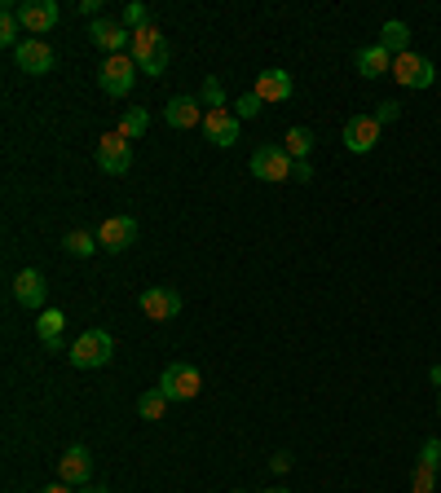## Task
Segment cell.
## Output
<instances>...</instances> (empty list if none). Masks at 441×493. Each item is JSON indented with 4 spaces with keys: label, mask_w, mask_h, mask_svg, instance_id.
I'll list each match as a JSON object with an SVG mask.
<instances>
[{
    "label": "cell",
    "mask_w": 441,
    "mask_h": 493,
    "mask_svg": "<svg viewBox=\"0 0 441 493\" xmlns=\"http://www.w3.org/2000/svg\"><path fill=\"white\" fill-rule=\"evenodd\" d=\"M115 357V339H110V330H84L75 344L67 348V362L75 370H98Z\"/></svg>",
    "instance_id": "cell-1"
},
{
    "label": "cell",
    "mask_w": 441,
    "mask_h": 493,
    "mask_svg": "<svg viewBox=\"0 0 441 493\" xmlns=\"http://www.w3.org/2000/svg\"><path fill=\"white\" fill-rule=\"evenodd\" d=\"M199 388H204V374H199V365L190 362H168L164 374H159V393L168 401H195Z\"/></svg>",
    "instance_id": "cell-2"
},
{
    "label": "cell",
    "mask_w": 441,
    "mask_h": 493,
    "mask_svg": "<svg viewBox=\"0 0 441 493\" xmlns=\"http://www.w3.org/2000/svg\"><path fill=\"white\" fill-rule=\"evenodd\" d=\"M141 66L133 62V53H115V58H106L102 71H98V84H102L106 98H124V93H133V80Z\"/></svg>",
    "instance_id": "cell-3"
},
{
    "label": "cell",
    "mask_w": 441,
    "mask_h": 493,
    "mask_svg": "<svg viewBox=\"0 0 441 493\" xmlns=\"http://www.w3.org/2000/svg\"><path fill=\"white\" fill-rule=\"evenodd\" d=\"M18 23H23V32L27 35H49L58 23H62V9H58V0H23L18 5Z\"/></svg>",
    "instance_id": "cell-4"
},
{
    "label": "cell",
    "mask_w": 441,
    "mask_h": 493,
    "mask_svg": "<svg viewBox=\"0 0 441 493\" xmlns=\"http://www.w3.org/2000/svg\"><path fill=\"white\" fill-rule=\"evenodd\" d=\"M292 172H296V159L283 150V146H261L256 155H252V176L256 181H292Z\"/></svg>",
    "instance_id": "cell-5"
},
{
    "label": "cell",
    "mask_w": 441,
    "mask_h": 493,
    "mask_svg": "<svg viewBox=\"0 0 441 493\" xmlns=\"http://www.w3.org/2000/svg\"><path fill=\"white\" fill-rule=\"evenodd\" d=\"M98 167L110 172V176L133 172V141H129V137H120V132H106L102 141H98Z\"/></svg>",
    "instance_id": "cell-6"
},
{
    "label": "cell",
    "mask_w": 441,
    "mask_h": 493,
    "mask_svg": "<svg viewBox=\"0 0 441 493\" xmlns=\"http://www.w3.org/2000/svg\"><path fill=\"white\" fill-rule=\"evenodd\" d=\"M393 80H398L402 89H433L437 66L428 62L424 53H402V58H393Z\"/></svg>",
    "instance_id": "cell-7"
},
{
    "label": "cell",
    "mask_w": 441,
    "mask_h": 493,
    "mask_svg": "<svg viewBox=\"0 0 441 493\" xmlns=\"http://www.w3.org/2000/svg\"><path fill=\"white\" fill-rule=\"evenodd\" d=\"M379 146V119L375 115H349L344 119V150L349 155H371Z\"/></svg>",
    "instance_id": "cell-8"
},
{
    "label": "cell",
    "mask_w": 441,
    "mask_h": 493,
    "mask_svg": "<svg viewBox=\"0 0 441 493\" xmlns=\"http://www.w3.org/2000/svg\"><path fill=\"white\" fill-rule=\"evenodd\" d=\"M14 62H18V71H27V75H49V71L58 66V53H53L44 40L27 35V40L14 49Z\"/></svg>",
    "instance_id": "cell-9"
},
{
    "label": "cell",
    "mask_w": 441,
    "mask_h": 493,
    "mask_svg": "<svg viewBox=\"0 0 441 493\" xmlns=\"http://www.w3.org/2000/svg\"><path fill=\"white\" fill-rule=\"evenodd\" d=\"M98 242H102V251L110 256H120V251H129L137 242V216H110L98 225Z\"/></svg>",
    "instance_id": "cell-10"
},
{
    "label": "cell",
    "mask_w": 441,
    "mask_h": 493,
    "mask_svg": "<svg viewBox=\"0 0 441 493\" xmlns=\"http://www.w3.org/2000/svg\"><path fill=\"white\" fill-rule=\"evenodd\" d=\"M137 304H141V313H146L150 322H172V318L181 313V296H177L172 287H146V291L137 296Z\"/></svg>",
    "instance_id": "cell-11"
},
{
    "label": "cell",
    "mask_w": 441,
    "mask_h": 493,
    "mask_svg": "<svg viewBox=\"0 0 441 493\" xmlns=\"http://www.w3.org/2000/svg\"><path fill=\"white\" fill-rule=\"evenodd\" d=\"M89 40H93V49H102L106 58H115V53H124V49L133 44V32H129L124 23H110V18H98V23L89 27Z\"/></svg>",
    "instance_id": "cell-12"
},
{
    "label": "cell",
    "mask_w": 441,
    "mask_h": 493,
    "mask_svg": "<svg viewBox=\"0 0 441 493\" xmlns=\"http://www.w3.org/2000/svg\"><path fill=\"white\" fill-rule=\"evenodd\" d=\"M89 476H93V454L84 445H71L67 454L58 459V480L80 489V485H89Z\"/></svg>",
    "instance_id": "cell-13"
},
{
    "label": "cell",
    "mask_w": 441,
    "mask_h": 493,
    "mask_svg": "<svg viewBox=\"0 0 441 493\" xmlns=\"http://www.w3.org/2000/svg\"><path fill=\"white\" fill-rule=\"evenodd\" d=\"M204 137L212 141V146H221V150L238 146V115L235 110H207L204 115Z\"/></svg>",
    "instance_id": "cell-14"
},
{
    "label": "cell",
    "mask_w": 441,
    "mask_h": 493,
    "mask_svg": "<svg viewBox=\"0 0 441 493\" xmlns=\"http://www.w3.org/2000/svg\"><path fill=\"white\" fill-rule=\"evenodd\" d=\"M14 299H18L23 308H44V299H49L44 273H40V269H23V273L14 278Z\"/></svg>",
    "instance_id": "cell-15"
},
{
    "label": "cell",
    "mask_w": 441,
    "mask_h": 493,
    "mask_svg": "<svg viewBox=\"0 0 441 493\" xmlns=\"http://www.w3.org/2000/svg\"><path fill=\"white\" fill-rule=\"evenodd\" d=\"M164 119H168V128H199L204 124V101L199 98H172L164 106Z\"/></svg>",
    "instance_id": "cell-16"
},
{
    "label": "cell",
    "mask_w": 441,
    "mask_h": 493,
    "mask_svg": "<svg viewBox=\"0 0 441 493\" xmlns=\"http://www.w3.org/2000/svg\"><path fill=\"white\" fill-rule=\"evenodd\" d=\"M252 93L265 101V106H278V101L292 98V75H287V71H278V66H273V71H261Z\"/></svg>",
    "instance_id": "cell-17"
},
{
    "label": "cell",
    "mask_w": 441,
    "mask_h": 493,
    "mask_svg": "<svg viewBox=\"0 0 441 493\" xmlns=\"http://www.w3.org/2000/svg\"><path fill=\"white\" fill-rule=\"evenodd\" d=\"M164 49H168V35L159 32L155 23H150V27H141V32H133V62H137V66L155 62Z\"/></svg>",
    "instance_id": "cell-18"
},
{
    "label": "cell",
    "mask_w": 441,
    "mask_h": 493,
    "mask_svg": "<svg viewBox=\"0 0 441 493\" xmlns=\"http://www.w3.org/2000/svg\"><path fill=\"white\" fill-rule=\"evenodd\" d=\"M62 330H67V313H62V308H44V313L35 318V335H40V344H44L49 353H62Z\"/></svg>",
    "instance_id": "cell-19"
},
{
    "label": "cell",
    "mask_w": 441,
    "mask_h": 493,
    "mask_svg": "<svg viewBox=\"0 0 441 493\" xmlns=\"http://www.w3.org/2000/svg\"><path fill=\"white\" fill-rule=\"evenodd\" d=\"M353 66L362 80H379V75H393V53H384L379 44H367V49H358Z\"/></svg>",
    "instance_id": "cell-20"
},
{
    "label": "cell",
    "mask_w": 441,
    "mask_h": 493,
    "mask_svg": "<svg viewBox=\"0 0 441 493\" xmlns=\"http://www.w3.org/2000/svg\"><path fill=\"white\" fill-rule=\"evenodd\" d=\"M379 49H384V53H393V58L410 53V27L402 23V18H388V23L379 27Z\"/></svg>",
    "instance_id": "cell-21"
},
{
    "label": "cell",
    "mask_w": 441,
    "mask_h": 493,
    "mask_svg": "<svg viewBox=\"0 0 441 493\" xmlns=\"http://www.w3.org/2000/svg\"><path fill=\"white\" fill-rule=\"evenodd\" d=\"M18 32H23V23H18V5H14V0H5V5H0V44L18 49V44H23Z\"/></svg>",
    "instance_id": "cell-22"
},
{
    "label": "cell",
    "mask_w": 441,
    "mask_h": 493,
    "mask_svg": "<svg viewBox=\"0 0 441 493\" xmlns=\"http://www.w3.org/2000/svg\"><path fill=\"white\" fill-rule=\"evenodd\" d=\"M168 396L159 393V388H150V393H141V401H137V414H141V419H146V423H159V419H164V414H168Z\"/></svg>",
    "instance_id": "cell-23"
},
{
    "label": "cell",
    "mask_w": 441,
    "mask_h": 493,
    "mask_svg": "<svg viewBox=\"0 0 441 493\" xmlns=\"http://www.w3.org/2000/svg\"><path fill=\"white\" fill-rule=\"evenodd\" d=\"M313 141H318V137H313V128H287V137H283V150H287V155L301 164V159H309Z\"/></svg>",
    "instance_id": "cell-24"
},
{
    "label": "cell",
    "mask_w": 441,
    "mask_h": 493,
    "mask_svg": "<svg viewBox=\"0 0 441 493\" xmlns=\"http://www.w3.org/2000/svg\"><path fill=\"white\" fill-rule=\"evenodd\" d=\"M62 247H67L71 256H80V261H89L102 242H98V233H89V230H71L67 238H62Z\"/></svg>",
    "instance_id": "cell-25"
},
{
    "label": "cell",
    "mask_w": 441,
    "mask_h": 493,
    "mask_svg": "<svg viewBox=\"0 0 441 493\" xmlns=\"http://www.w3.org/2000/svg\"><path fill=\"white\" fill-rule=\"evenodd\" d=\"M150 128V115H146V110H141V106H133V110H124V115H120V137H129V141H137V137H141V132Z\"/></svg>",
    "instance_id": "cell-26"
},
{
    "label": "cell",
    "mask_w": 441,
    "mask_h": 493,
    "mask_svg": "<svg viewBox=\"0 0 441 493\" xmlns=\"http://www.w3.org/2000/svg\"><path fill=\"white\" fill-rule=\"evenodd\" d=\"M410 489L415 493H437V467L415 462V471H410Z\"/></svg>",
    "instance_id": "cell-27"
},
{
    "label": "cell",
    "mask_w": 441,
    "mask_h": 493,
    "mask_svg": "<svg viewBox=\"0 0 441 493\" xmlns=\"http://www.w3.org/2000/svg\"><path fill=\"white\" fill-rule=\"evenodd\" d=\"M124 27H129V32H141V27H150V9H146L141 0H129V5H124Z\"/></svg>",
    "instance_id": "cell-28"
},
{
    "label": "cell",
    "mask_w": 441,
    "mask_h": 493,
    "mask_svg": "<svg viewBox=\"0 0 441 493\" xmlns=\"http://www.w3.org/2000/svg\"><path fill=\"white\" fill-rule=\"evenodd\" d=\"M212 110H225V89H221V80H204V98Z\"/></svg>",
    "instance_id": "cell-29"
},
{
    "label": "cell",
    "mask_w": 441,
    "mask_h": 493,
    "mask_svg": "<svg viewBox=\"0 0 441 493\" xmlns=\"http://www.w3.org/2000/svg\"><path fill=\"white\" fill-rule=\"evenodd\" d=\"M261 110H265V101L256 98V93H243V98H238V119H256Z\"/></svg>",
    "instance_id": "cell-30"
},
{
    "label": "cell",
    "mask_w": 441,
    "mask_h": 493,
    "mask_svg": "<svg viewBox=\"0 0 441 493\" xmlns=\"http://www.w3.org/2000/svg\"><path fill=\"white\" fill-rule=\"evenodd\" d=\"M419 462H424V467H441V441H437V436H433V441H424Z\"/></svg>",
    "instance_id": "cell-31"
},
{
    "label": "cell",
    "mask_w": 441,
    "mask_h": 493,
    "mask_svg": "<svg viewBox=\"0 0 441 493\" xmlns=\"http://www.w3.org/2000/svg\"><path fill=\"white\" fill-rule=\"evenodd\" d=\"M375 119H379V128H384V124H393V119H402V106H398V101H379V110H375Z\"/></svg>",
    "instance_id": "cell-32"
},
{
    "label": "cell",
    "mask_w": 441,
    "mask_h": 493,
    "mask_svg": "<svg viewBox=\"0 0 441 493\" xmlns=\"http://www.w3.org/2000/svg\"><path fill=\"white\" fill-rule=\"evenodd\" d=\"M270 471H273V476L292 471V454H273V459H270Z\"/></svg>",
    "instance_id": "cell-33"
},
{
    "label": "cell",
    "mask_w": 441,
    "mask_h": 493,
    "mask_svg": "<svg viewBox=\"0 0 441 493\" xmlns=\"http://www.w3.org/2000/svg\"><path fill=\"white\" fill-rule=\"evenodd\" d=\"M80 14H89L93 23L102 18V0H80Z\"/></svg>",
    "instance_id": "cell-34"
},
{
    "label": "cell",
    "mask_w": 441,
    "mask_h": 493,
    "mask_svg": "<svg viewBox=\"0 0 441 493\" xmlns=\"http://www.w3.org/2000/svg\"><path fill=\"white\" fill-rule=\"evenodd\" d=\"M292 181H313V167H309V159H301V164H296V172H292Z\"/></svg>",
    "instance_id": "cell-35"
},
{
    "label": "cell",
    "mask_w": 441,
    "mask_h": 493,
    "mask_svg": "<svg viewBox=\"0 0 441 493\" xmlns=\"http://www.w3.org/2000/svg\"><path fill=\"white\" fill-rule=\"evenodd\" d=\"M80 493H110V489H106V485H93V480H89V485H80Z\"/></svg>",
    "instance_id": "cell-36"
},
{
    "label": "cell",
    "mask_w": 441,
    "mask_h": 493,
    "mask_svg": "<svg viewBox=\"0 0 441 493\" xmlns=\"http://www.w3.org/2000/svg\"><path fill=\"white\" fill-rule=\"evenodd\" d=\"M40 493H71V485H62V480H58V485H49V489H40Z\"/></svg>",
    "instance_id": "cell-37"
},
{
    "label": "cell",
    "mask_w": 441,
    "mask_h": 493,
    "mask_svg": "<svg viewBox=\"0 0 441 493\" xmlns=\"http://www.w3.org/2000/svg\"><path fill=\"white\" fill-rule=\"evenodd\" d=\"M428 379H433V384L441 388V365H433V370H428Z\"/></svg>",
    "instance_id": "cell-38"
},
{
    "label": "cell",
    "mask_w": 441,
    "mask_h": 493,
    "mask_svg": "<svg viewBox=\"0 0 441 493\" xmlns=\"http://www.w3.org/2000/svg\"><path fill=\"white\" fill-rule=\"evenodd\" d=\"M265 493H292V489H265Z\"/></svg>",
    "instance_id": "cell-39"
},
{
    "label": "cell",
    "mask_w": 441,
    "mask_h": 493,
    "mask_svg": "<svg viewBox=\"0 0 441 493\" xmlns=\"http://www.w3.org/2000/svg\"><path fill=\"white\" fill-rule=\"evenodd\" d=\"M437 414H441V396H437Z\"/></svg>",
    "instance_id": "cell-40"
},
{
    "label": "cell",
    "mask_w": 441,
    "mask_h": 493,
    "mask_svg": "<svg viewBox=\"0 0 441 493\" xmlns=\"http://www.w3.org/2000/svg\"><path fill=\"white\" fill-rule=\"evenodd\" d=\"M235 493H247V489H235Z\"/></svg>",
    "instance_id": "cell-41"
}]
</instances>
